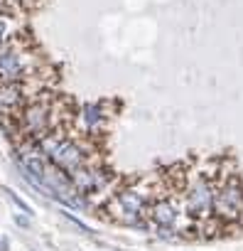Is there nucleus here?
Listing matches in <instances>:
<instances>
[{
    "instance_id": "nucleus-1",
    "label": "nucleus",
    "mask_w": 243,
    "mask_h": 251,
    "mask_svg": "<svg viewBox=\"0 0 243 251\" xmlns=\"http://www.w3.org/2000/svg\"><path fill=\"white\" fill-rule=\"evenodd\" d=\"M155 192H157V173L120 187L106 202L108 219L128 224V226H145V212Z\"/></svg>"
},
{
    "instance_id": "nucleus-2",
    "label": "nucleus",
    "mask_w": 243,
    "mask_h": 251,
    "mask_svg": "<svg viewBox=\"0 0 243 251\" xmlns=\"http://www.w3.org/2000/svg\"><path fill=\"white\" fill-rule=\"evenodd\" d=\"M42 57L25 35L0 42V84H25L30 76H40Z\"/></svg>"
},
{
    "instance_id": "nucleus-3",
    "label": "nucleus",
    "mask_w": 243,
    "mask_h": 251,
    "mask_svg": "<svg viewBox=\"0 0 243 251\" xmlns=\"http://www.w3.org/2000/svg\"><path fill=\"white\" fill-rule=\"evenodd\" d=\"M59 101L54 96H37L35 101L25 103V108L15 116L20 123V131L25 133L27 141H42L52 133H59Z\"/></svg>"
},
{
    "instance_id": "nucleus-4",
    "label": "nucleus",
    "mask_w": 243,
    "mask_h": 251,
    "mask_svg": "<svg viewBox=\"0 0 243 251\" xmlns=\"http://www.w3.org/2000/svg\"><path fill=\"white\" fill-rule=\"evenodd\" d=\"M214 222L226 229L228 224H238L243 214V177L233 165H228L216 185L214 192V207H211Z\"/></svg>"
},
{
    "instance_id": "nucleus-5",
    "label": "nucleus",
    "mask_w": 243,
    "mask_h": 251,
    "mask_svg": "<svg viewBox=\"0 0 243 251\" xmlns=\"http://www.w3.org/2000/svg\"><path fill=\"white\" fill-rule=\"evenodd\" d=\"M25 101H27L25 84H15V81L0 84V116H13L15 118L25 108Z\"/></svg>"
},
{
    "instance_id": "nucleus-6",
    "label": "nucleus",
    "mask_w": 243,
    "mask_h": 251,
    "mask_svg": "<svg viewBox=\"0 0 243 251\" xmlns=\"http://www.w3.org/2000/svg\"><path fill=\"white\" fill-rule=\"evenodd\" d=\"M22 30V15L15 13H0V42H8L18 37Z\"/></svg>"
},
{
    "instance_id": "nucleus-7",
    "label": "nucleus",
    "mask_w": 243,
    "mask_h": 251,
    "mask_svg": "<svg viewBox=\"0 0 243 251\" xmlns=\"http://www.w3.org/2000/svg\"><path fill=\"white\" fill-rule=\"evenodd\" d=\"M5 195H8V197H10V200H13V202H15V204H18L20 209H22V214H32V207H30V204H27L25 200H20V197H18V195H15V192H13L10 187H5Z\"/></svg>"
},
{
    "instance_id": "nucleus-8",
    "label": "nucleus",
    "mask_w": 243,
    "mask_h": 251,
    "mask_svg": "<svg viewBox=\"0 0 243 251\" xmlns=\"http://www.w3.org/2000/svg\"><path fill=\"white\" fill-rule=\"evenodd\" d=\"M15 222H18L20 226H30V219H27V217H20V214H15Z\"/></svg>"
},
{
    "instance_id": "nucleus-9",
    "label": "nucleus",
    "mask_w": 243,
    "mask_h": 251,
    "mask_svg": "<svg viewBox=\"0 0 243 251\" xmlns=\"http://www.w3.org/2000/svg\"><path fill=\"white\" fill-rule=\"evenodd\" d=\"M5 249H8V239L3 236V239H0V251H5Z\"/></svg>"
},
{
    "instance_id": "nucleus-10",
    "label": "nucleus",
    "mask_w": 243,
    "mask_h": 251,
    "mask_svg": "<svg viewBox=\"0 0 243 251\" xmlns=\"http://www.w3.org/2000/svg\"><path fill=\"white\" fill-rule=\"evenodd\" d=\"M238 224H243V214H241V222H238Z\"/></svg>"
}]
</instances>
